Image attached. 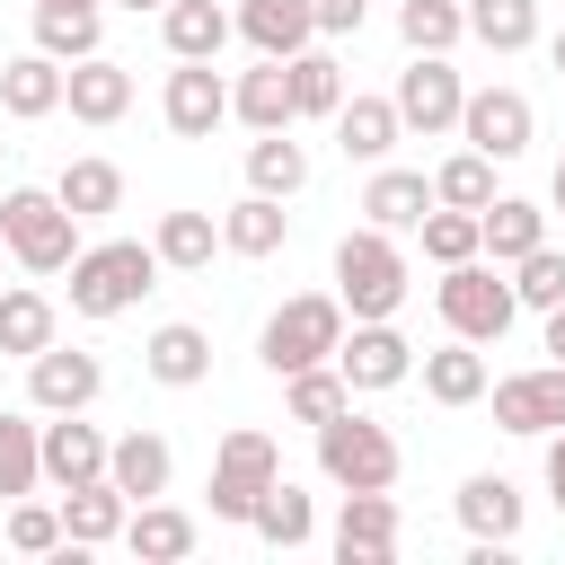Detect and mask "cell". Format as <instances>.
Here are the masks:
<instances>
[{
	"instance_id": "cell-1",
	"label": "cell",
	"mask_w": 565,
	"mask_h": 565,
	"mask_svg": "<svg viewBox=\"0 0 565 565\" xmlns=\"http://www.w3.org/2000/svg\"><path fill=\"white\" fill-rule=\"evenodd\" d=\"M0 247H9L26 274H71V256H79V212H71L53 185H18V194H0Z\"/></svg>"
},
{
	"instance_id": "cell-2",
	"label": "cell",
	"mask_w": 565,
	"mask_h": 565,
	"mask_svg": "<svg viewBox=\"0 0 565 565\" xmlns=\"http://www.w3.org/2000/svg\"><path fill=\"white\" fill-rule=\"evenodd\" d=\"M150 282H159V247L150 238H97V247L71 256V309L79 318H124Z\"/></svg>"
},
{
	"instance_id": "cell-3",
	"label": "cell",
	"mask_w": 565,
	"mask_h": 565,
	"mask_svg": "<svg viewBox=\"0 0 565 565\" xmlns=\"http://www.w3.org/2000/svg\"><path fill=\"white\" fill-rule=\"evenodd\" d=\"M335 300L353 309V318H397L406 309V247H397V230H344L335 238Z\"/></svg>"
},
{
	"instance_id": "cell-4",
	"label": "cell",
	"mask_w": 565,
	"mask_h": 565,
	"mask_svg": "<svg viewBox=\"0 0 565 565\" xmlns=\"http://www.w3.org/2000/svg\"><path fill=\"white\" fill-rule=\"evenodd\" d=\"M344 300L335 291H300V300H282L274 318H265V335H256V362L274 371V380H291V371H309V362H335V344H344Z\"/></svg>"
},
{
	"instance_id": "cell-5",
	"label": "cell",
	"mask_w": 565,
	"mask_h": 565,
	"mask_svg": "<svg viewBox=\"0 0 565 565\" xmlns=\"http://www.w3.org/2000/svg\"><path fill=\"white\" fill-rule=\"evenodd\" d=\"M318 477H327L335 494H362V486H397V433L344 406L335 424H318Z\"/></svg>"
},
{
	"instance_id": "cell-6",
	"label": "cell",
	"mask_w": 565,
	"mask_h": 565,
	"mask_svg": "<svg viewBox=\"0 0 565 565\" xmlns=\"http://www.w3.org/2000/svg\"><path fill=\"white\" fill-rule=\"evenodd\" d=\"M441 318H450V335H468V344H503V327L521 318V300H512V282L494 274V265H441Z\"/></svg>"
},
{
	"instance_id": "cell-7",
	"label": "cell",
	"mask_w": 565,
	"mask_h": 565,
	"mask_svg": "<svg viewBox=\"0 0 565 565\" xmlns=\"http://www.w3.org/2000/svg\"><path fill=\"white\" fill-rule=\"evenodd\" d=\"M282 477V450L256 433V424H238V433H221V459H212V521H256V494Z\"/></svg>"
},
{
	"instance_id": "cell-8",
	"label": "cell",
	"mask_w": 565,
	"mask_h": 565,
	"mask_svg": "<svg viewBox=\"0 0 565 565\" xmlns=\"http://www.w3.org/2000/svg\"><path fill=\"white\" fill-rule=\"evenodd\" d=\"M335 371H344V388H353V397H380V388L415 380V344H406L388 318H353V327H344V344H335Z\"/></svg>"
},
{
	"instance_id": "cell-9",
	"label": "cell",
	"mask_w": 565,
	"mask_h": 565,
	"mask_svg": "<svg viewBox=\"0 0 565 565\" xmlns=\"http://www.w3.org/2000/svg\"><path fill=\"white\" fill-rule=\"evenodd\" d=\"M97 388H106L97 353H79V344H62V335L26 362V397H35V415H88V406H97Z\"/></svg>"
},
{
	"instance_id": "cell-10",
	"label": "cell",
	"mask_w": 565,
	"mask_h": 565,
	"mask_svg": "<svg viewBox=\"0 0 565 565\" xmlns=\"http://www.w3.org/2000/svg\"><path fill=\"white\" fill-rule=\"evenodd\" d=\"M486 397H494V424H503V433H521V441H539V433H565V362L512 371V380H494Z\"/></svg>"
},
{
	"instance_id": "cell-11",
	"label": "cell",
	"mask_w": 565,
	"mask_h": 565,
	"mask_svg": "<svg viewBox=\"0 0 565 565\" xmlns=\"http://www.w3.org/2000/svg\"><path fill=\"white\" fill-rule=\"evenodd\" d=\"M388 97H397L406 132H459V106H468V88H459V71H450L441 53H415Z\"/></svg>"
},
{
	"instance_id": "cell-12",
	"label": "cell",
	"mask_w": 565,
	"mask_h": 565,
	"mask_svg": "<svg viewBox=\"0 0 565 565\" xmlns=\"http://www.w3.org/2000/svg\"><path fill=\"white\" fill-rule=\"evenodd\" d=\"M530 132H539V115H530L521 88H468V106H459V141H468V150H486V159H521Z\"/></svg>"
},
{
	"instance_id": "cell-13",
	"label": "cell",
	"mask_w": 565,
	"mask_h": 565,
	"mask_svg": "<svg viewBox=\"0 0 565 565\" xmlns=\"http://www.w3.org/2000/svg\"><path fill=\"white\" fill-rule=\"evenodd\" d=\"M159 115H168V132H177V141H212V132H221V115H230V79H221L212 62H177V71H168V88H159Z\"/></svg>"
},
{
	"instance_id": "cell-14",
	"label": "cell",
	"mask_w": 565,
	"mask_h": 565,
	"mask_svg": "<svg viewBox=\"0 0 565 565\" xmlns=\"http://www.w3.org/2000/svg\"><path fill=\"white\" fill-rule=\"evenodd\" d=\"M335 556H344V565H388V556H397V503H388V486L344 494V512H335Z\"/></svg>"
},
{
	"instance_id": "cell-15",
	"label": "cell",
	"mask_w": 565,
	"mask_h": 565,
	"mask_svg": "<svg viewBox=\"0 0 565 565\" xmlns=\"http://www.w3.org/2000/svg\"><path fill=\"white\" fill-rule=\"evenodd\" d=\"M62 97H71V62H53L44 44L18 53V62H0V106H9L18 124H44Z\"/></svg>"
},
{
	"instance_id": "cell-16",
	"label": "cell",
	"mask_w": 565,
	"mask_h": 565,
	"mask_svg": "<svg viewBox=\"0 0 565 565\" xmlns=\"http://www.w3.org/2000/svg\"><path fill=\"white\" fill-rule=\"evenodd\" d=\"M230 115H238L247 132H291V124H300L291 62H265V53H256V71H238V88H230Z\"/></svg>"
},
{
	"instance_id": "cell-17",
	"label": "cell",
	"mask_w": 565,
	"mask_h": 565,
	"mask_svg": "<svg viewBox=\"0 0 565 565\" xmlns=\"http://www.w3.org/2000/svg\"><path fill=\"white\" fill-rule=\"evenodd\" d=\"M141 371H150L159 388H203V380H212V335H203V327H185V318H168V327H150Z\"/></svg>"
},
{
	"instance_id": "cell-18",
	"label": "cell",
	"mask_w": 565,
	"mask_h": 565,
	"mask_svg": "<svg viewBox=\"0 0 565 565\" xmlns=\"http://www.w3.org/2000/svg\"><path fill=\"white\" fill-rule=\"evenodd\" d=\"M106 450H115V441H106L97 424H79V415H53V424H44V486H62V494H71V486L106 477Z\"/></svg>"
},
{
	"instance_id": "cell-19",
	"label": "cell",
	"mask_w": 565,
	"mask_h": 565,
	"mask_svg": "<svg viewBox=\"0 0 565 565\" xmlns=\"http://www.w3.org/2000/svg\"><path fill=\"white\" fill-rule=\"evenodd\" d=\"M159 35H168L177 62H221V44L238 35V9H221V0H168Z\"/></svg>"
},
{
	"instance_id": "cell-20",
	"label": "cell",
	"mask_w": 565,
	"mask_h": 565,
	"mask_svg": "<svg viewBox=\"0 0 565 565\" xmlns=\"http://www.w3.org/2000/svg\"><path fill=\"white\" fill-rule=\"evenodd\" d=\"M238 35L265 62H291V53L318 44V18H309V0H238Z\"/></svg>"
},
{
	"instance_id": "cell-21",
	"label": "cell",
	"mask_w": 565,
	"mask_h": 565,
	"mask_svg": "<svg viewBox=\"0 0 565 565\" xmlns=\"http://www.w3.org/2000/svg\"><path fill=\"white\" fill-rule=\"evenodd\" d=\"M397 132H406L397 97H344V106H335V150L362 159V168H380V159L397 150Z\"/></svg>"
},
{
	"instance_id": "cell-22",
	"label": "cell",
	"mask_w": 565,
	"mask_h": 565,
	"mask_svg": "<svg viewBox=\"0 0 565 565\" xmlns=\"http://www.w3.org/2000/svg\"><path fill=\"white\" fill-rule=\"evenodd\" d=\"M433 203H441V194H433L424 168H371V185H362V221H371V230H415Z\"/></svg>"
},
{
	"instance_id": "cell-23",
	"label": "cell",
	"mask_w": 565,
	"mask_h": 565,
	"mask_svg": "<svg viewBox=\"0 0 565 565\" xmlns=\"http://www.w3.org/2000/svg\"><path fill=\"white\" fill-rule=\"evenodd\" d=\"M459 530H468V539L512 547V539H521V486H512V477H494V468H477V477L459 486Z\"/></svg>"
},
{
	"instance_id": "cell-24",
	"label": "cell",
	"mask_w": 565,
	"mask_h": 565,
	"mask_svg": "<svg viewBox=\"0 0 565 565\" xmlns=\"http://www.w3.org/2000/svg\"><path fill=\"white\" fill-rule=\"evenodd\" d=\"M124 521H132V494H124L115 477H88V486L62 494V530H71V547H106V539H124Z\"/></svg>"
},
{
	"instance_id": "cell-25",
	"label": "cell",
	"mask_w": 565,
	"mask_h": 565,
	"mask_svg": "<svg viewBox=\"0 0 565 565\" xmlns=\"http://www.w3.org/2000/svg\"><path fill=\"white\" fill-rule=\"evenodd\" d=\"M106 35V0H35V44L53 62H88Z\"/></svg>"
},
{
	"instance_id": "cell-26",
	"label": "cell",
	"mask_w": 565,
	"mask_h": 565,
	"mask_svg": "<svg viewBox=\"0 0 565 565\" xmlns=\"http://www.w3.org/2000/svg\"><path fill=\"white\" fill-rule=\"evenodd\" d=\"M79 124H124V106H132V71L124 62H106V53H88V62H71V97H62Z\"/></svg>"
},
{
	"instance_id": "cell-27",
	"label": "cell",
	"mask_w": 565,
	"mask_h": 565,
	"mask_svg": "<svg viewBox=\"0 0 565 565\" xmlns=\"http://www.w3.org/2000/svg\"><path fill=\"white\" fill-rule=\"evenodd\" d=\"M282 238H291V212H282V194H256V185H247V194L221 212V247H230V256H274Z\"/></svg>"
},
{
	"instance_id": "cell-28",
	"label": "cell",
	"mask_w": 565,
	"mask_h": 565,
	"mask_svg": "<svg viewBox=\"0 0 565 565\" xmlns=\"http://www.w3.org/2000/svg\"><path fill=\"white\" fill-rule=\"evenodd\" d=\"M415 371H424V397H433V406H477V397L494 388V380H486V353H477L468 335H450V344L424 353Z\"/></svg>"
},
{
	"instance_id": "cell-29",
	"label": "cell",
	"mask_w": 565,
	"mask_h": 565,
	"mask_svg": "<svg viewBox=\"0 0 565 565\" xmlns=\"http://www.w3.org/2000/svg\"><path fill=\"white\" fill-rule=\"evenodd\" d=\"M106 477H115L132 503H159V494H168V477H177V450H168L159 433H124V441L106 450Z\"/></svg>"
},
{
	"instance_id": "cell-30",
	"label": "cell",
	"mask_w": 565,
	"mask_h": 565,
	"mask_svg": "<svg viewBox=\"0 0 565 565\" xmlns=\"http://www.w3.org/2000/svg\"><path fill=\"white\" fill-rule=\"evenodd\" d=\"M194 512H177V503H132V521H124V547L132 556H150V565H177V556H194Z\"/></svg>"
},
{
	"instance_id": "cell-31",
	"label": "cell",
	"mask_w": 565,
	"mask_h": 565,
	"mask_svg": "<svg viewBox=\"0 0 565 565\" xmlns=\"http://www.w3.org/2000/svg\"><path fill=\"white\" fill-rule=\"evenodd\" d=\"M247 530H256L265 547H309V539H318V503H309L291 477H274V486L256 494V521H247Z\"/></svg>"
},
{
	"instance_id": "cell-32",
	"label": "cell",
	"mask_w": 565,
	"mask_h": 565,
	"mask_svg": "<svg viewBox=\"0 0 565 565\" xmlns=\"http://www.w3.org/2000/svg\"><path fill=\"white\" fill-rule=\"evenodd\" d=\"M530 247H547V212L521 203V194H494V203H486V256H494V265H521Z\"/></svg>"
},
{
	"instance_id": "cell-33",
	"label": "cell",
	"mask_w": 565,
	"mask_h": 565,
	"mask_svg": "<svg viewBox=\"0 0 565 565\" xmlns=\"http://www.w3.org/2000/svg\"><path fill=\"white\" fill-rule=\"evenodd\" d=\"M150 247H159V265H168V274H203V265H212V247H221V221H212V212H159Z\"/></svg>"
},
{
	"instance_id": "cell-34",
	"label": "cell",
	"mask_w": 565,
	"mask_h": 565,
	"mask_svg": "<svg viewBox=\"0 0 565 565\" xmlns=\"http://www.w3.org/2000/svg\"><path fill=\"white\" fill-rule=\"evenodd\" d=\"M247 185H256V194H282V203H291V194L309 185V150H300L291 132H256V141H247Z\"/></svg>"
},
{
	"instance_id": "cell-35",
	"label": "cell",
	"mask_w": 565,
	"mask_h": 565,
	"mask_svg": "<svg viewBox=\"0 0 565 565\" xmlns=\"http://www.w3.org/2000/svg\"><path fill=\"white\" fill-rule=\"evenodd\" d=\"M415 238H424V256H433V265H468V256H486V212L433 203V212L415 221Z\"/></svg>"
},
{
	"instance_id": "cell-36",
	"label": "cell",
	"mask_w": 565,
	"mask_h": 565,
	"mask_svg": "<svg viewBox=\"0 0 565 565\" xmlns=\"http://www.w3.org/2000/svg\"><path fill=\"white\" fill-rule=\"evenodd\" d=\"M282 406H291V424H309V433H318V424H335V415L353 406V388H344V371H335V362H309V371H291V380H282Z\"/></svg>"
},
{
	"instance_id": "cell-37",
	"label": "cell",
	"mask_w": 565,
	"mask_h": 565,
	"mask_svg": "<svg viewBox=\"0 0 565 565\" xmlns=\"http://www.w3.org/2000/svg\"><path fill=\"white\" fill-rule=\"evenodd\" d=\"M53 194H62L79 221H106V212L124 203V168H115V159H71V168L53 177Z\"/></svg>"
},
{
	"instance_id": "cell-38",
	"label": "cell",
	"mask_w": 565,
	"mask_h": 565,
	"mask_svg": "<svg viewBox=\"0 0 565 565\" xmlns=\"http://www.w3.org/2000/svg\"><path fill=\"white\" fill-rule=\"evenodd\" d=\"M468 35L486 53H521L539 44V0H468Z\"/></svg>"
},
{
	"instance_id": "cell-39",
	"label": "cell",
	"mask_w": 565,
	"mask_h": 565,
	"mask_svg": "<svg viewBox=\"0 0 565 565\" xmlns=\"http://www.w3.org/2000/svg\"><path fill=\"white\" fill-rule=\"evenodd\" d=\"M35 486H44V424L0 415V494L18 503V494H35Z\"/></svg>"
},
{
	"instance_id": "cell-40",
	"label": "cell",
	"mask_w": 565,
	"mask_h": 565,
	"mask_svg": "<svg viewBox=\"0 0 565 565\" xmlns=\"http://www.w3.org/2000/svg\"><path fill=\"white\" fill-rule=\"evenodd\" d=\"M397 35H406V53H450L468 35V9L459 0H397Z\"/></svg>"
},
{
	"instance_id": "cell-41",
	"label": "cell",
	"mask_w": 565,
	"mask_h": 565,
	"mask_svg": "<svg viewBox=\"0 0 565 565\" xmlns=\"http://www.w3.org/2000/svg\"><path fill=\"white\" fill-rule=\"evenodd\" d=\"M44 344H53V300L44 291H0V353L35 362Z\"/></svg>"
},
{
	"instance_id": "cell-42",
	"label": "cell",
	"mask_w": 565,
	"mask_h": 565,
	"mask_svg": "<svg viewBox=\"0 0 565 565\" xmlns=\"http://www.w3.org/2000/svg\"><path fill=\"white\" fill-rule=\"evenodd\" d=\"M291 97H300V115H327L335 124V106H344V62L335 53H291Z\"/></svg>"
},
{
	"instance_id": "cell-43",
	"label": "cell",
	"mask_w": 565,
	"mask_h": 565,
	"mask_svg": "<svg viewBox=\"0 0 565 565\" xmlns=\"http://www.w3.org/2000/svg\"><path fill=\"white\" fill-rule=\"evenodd\" d=\"M494 168H503V159L459 150V159H441V168H433V194H441V203H459V212H486V203H494Z\"/></svg>"
},
{
	"instance_id": "cell-44",
	"label": "cell",
	"mask_w": 565,
	"mask_h": 565,
	"mask_svg": "<svg viewBox=\"0 0 565 565\" xmlns=\"http://www.w3.org/2000/svg\"><path fill=\"white\" fill-rule=\"evenodd\" d=\"M9 547H18V556H62V547H71V530H62V503H35V494H18V503H9Z\"/></svg>"
},
{
	"instance_id": "cell-45",
	"label": "cell",
	"mask_w": 565,
	"mask_h": 565,
	"mask_svg": "<svg viewBox=\"0 0 565 565\" xmlns=\"http://www.w3.org/2000/svg\"><path fill=\"white\" fill-rule=\"evenodd\" d=\"M512 300H521V309H539V318H547V309H556V300H565V256H556V247H530V256H521V265H512Z\"/></svg>"
},
{
	"instance_id": "cell-46",
	"label": "cell",
	"mask_w": 565,
	"mask_h": 565,
	"mask_svg": "<svg viewBox=\"0 0 565 565\" xmlns=\"http://www.w3.org/2000/svg\"><path fill=\"white\" fill-rule=\"evenodd\" d=\"M309 18H318V35H362L371 0H309Z\"/></svg>"
},
{
	"instance_id": "cell-47",
	"label": "cell",
	"mask_w": 565,
	"mask_h": 565,
	"mask_svg": "<svg viewBox=\"0 0 565 565\" xmlns=\"http://www.w3.org/2000/svg\"><path fill=\"white\" fill-rule=\"evenodd\" d=\"M547 494H556V512H565V433H547Z\"/></svg>"
},
{
	"instance_id": "cell-48",
	"label": "cell",
	"mask_w": 565,
	"mask_h": 565,
	"mask_svg": "<svg viewBox=\"0 0 565 565\" xmlns=\"http://www.w3.org/2000/svg\"><path fill=\"white\" fill-rule=\"evenodd\" d=\"M547 353H556V362H565V300H556V309H547Z\"/></svg>"
},
{
	"instance_id": "cell-49",
	"label": "cell",
	"mask_w": 565,
	"mask_h": 565,
	"mask_svg": "<svg viewBox=\"0 0 565 565\" xmlns=\"http://www.w3.org/2000/svg\"><path fill=\"white\" fill-rule=\"evenodd\" d=\"M547 203H556V212H565V159H556V185H547Z\"/></svg>"
},
{
	"instance_id": "cell-50",
	"label": "cell",
	"mask_w": 565,
	"mask_h": 565,
	"mask_svg": "<svg viewBox=\"0 0 565 565\" xmlns=\"http://www.w3.org/2000/svg\"><path fill=\"white\" fill-rule=\"evenodd\" d=\"M547 62H556V79H565V35H556V44H547Z\"/></svg>"
},
{
	"instance_id": "cell-51",
	"label": "cell",
	"mask_w": 565,
	"mask_h": 565,
	"mask_svg": "<svg viewBox=\"0 0 565 565\" xmlns=\"http://www.w3.org/2000/svg\"><path fill=\"white\" fill-rule=\"evenodd\" d=\"M115 9H132V18H141V9H168V0H115Z\"/></svg>"
}]
</instances>
